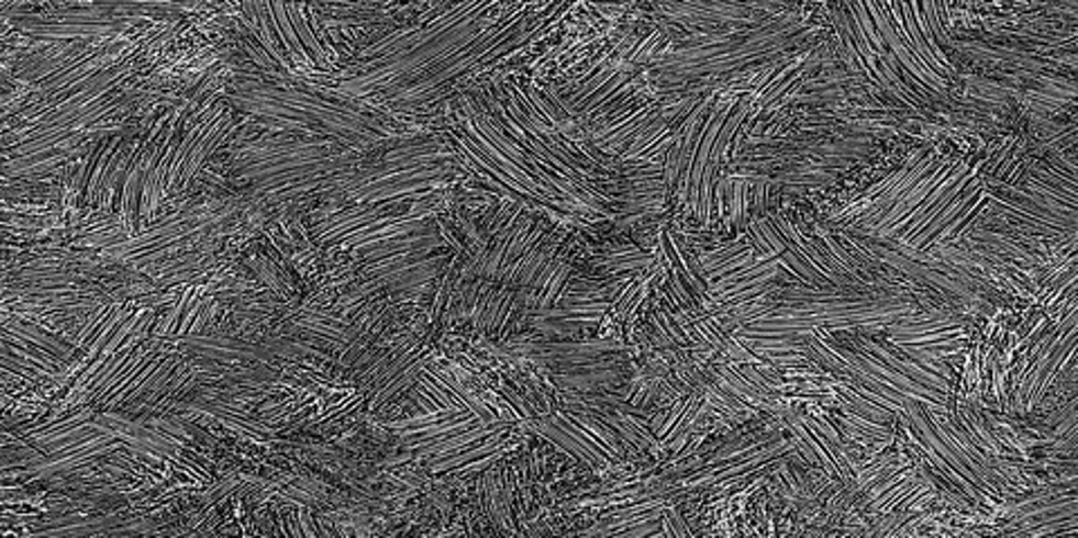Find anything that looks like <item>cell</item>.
Here are the masks:
<instances>
[{"mask_svg": "<svg viewBox=\"0 0 1078 538\" xmlns=\"http://www.w3.org/2000/svg\"><path fill=\"white\" fill-rule=\"evenodd\" d=\"M232 122H234V108L230 105L227 111H225V115H223L219 122H214V124L210 126V131L204 133V135L200 137V142L193 146V150H191V155H189V159H187V167H185V171H182V176H180V191H182V193H185V191L189 189V184H191V182H193V180L200 176L202 165H204V159H208V157L214 153V148H216V144H219V139H221V135L227 131V126H230Z\"/></svg>", "mask_w": 1078, "mask_h": 538, "instance_id": "277c9868", "label": "cell"}, {"mask_svg": "<svg viewBox=\"0 0 1078 538\" xmlns=\"http://www.w3.org/2000/svg\"><path fill=\"white\" fill-rule=\"evenodd\" d=\"M962 159H964L962 155H955V157H953V155H944V157H940L937 165H935V167H933V169H931L926 176H923V178H921V180H919V182H916V184H914V187H912V189H910V191H908V193H905V195H903V198H901V200H899V202H897V204H894V206H892V209L886 213V218H883V221H881V223H879L875 229H869L867 234H860V236H875V238H883V236H886V234H888V232H890V229H892V227H894L899 221H903V218H905V215H908V213H910L914 206H919L923 200H926V195H929V193H931V191H933V189H935V187H937V184H940V182H942V180H944V178H946V176H948V173H951V171H953V169L959 165ZM852 232H854V229H852ZM856 234H858V232H856Z\"/></svg>", "mask_w": 1078, "mask_h": 538, "instance_id": "6da1fadb", "label": "cell"}, {"mask_svg": "<svg viewBox=\"0 0 1078 538\" xmlns=\"http://www.w3.org/2000/svg\"><path fill=\"white\" fill-rule=\"evenodd\" d=\"M443 247H449V245L443 240V236L438 234V229H434V232H427V234H412V236H402V238H391V240H385L380 245H374V247H369L365 251H353V262L351 265L363 267V265H369V262L389 258V256L432 254V249H443Z\"/></svg>", "mask_w": 1078, "mask_h": 538, "instance_id": "7a4b0ae2", "label": "cell"}, {"mask_svg": "<svg viewBox=\"0 0 1078 538\" xmlns=\"http://www.w3.org/2000/svg\"><path fill=\"white\" fill-rule=\"evenodd\" d=\"M3 330L16 335V337H23L45 350H49L53 355H57L59 359H64L66 363H70L81 350L64 335H57V333H49L45 330L43 326H38V323H32V321H23L14 314H5L3 312Z\"/></svg>", "mask_w": 1078, "mask_h": 538, "instance_id": "3957f363", "label": "cell"}, {"mask_svg": "<svg viewBox=\"0 0 1078 538\" xmlns=\"http://www.w3.org/2000/svg\"><path fill=\"white\" fill-rule=\"evenodd\" d=\"M286 12H288V16H290V21H292V27H294V32H297L299 41H301V43H303V47L308 49V54H313L315 64H318L320 68H324L329 75H333V64H331V59H329V54H326V49L320 45V41L315 38L311 23H308V5H292V3H290V5H286Z\"/></svg>", "mask_w": 1078, "mask_h": 538, "instance_id": "5b68a950", "label": "cell"}]
</instances>
